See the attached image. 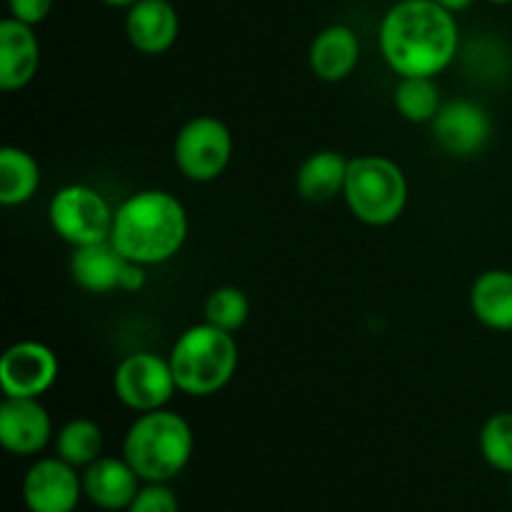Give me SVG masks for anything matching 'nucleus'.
I'll return each mask as SVG.
<instances>
[{
  "label": "nucleus",
  "instance_id": "obj_23",
  "mask_svg": "<svg viewBox=\"0 0 512 512\" xmlns=\"http://www.w3.org/2000/svg\"><path fill=\"white\" fill-rule=\"evenodd\" d=\"M250 318V300L248 295L240 288L233 285H223V288H215L213 293L205 300V323L215 325L220 330H235L243 328Z\"/></svg>",
  "mask_w": 512,
  "mask_h": 512
},
{
  "label": "nucleus",
  "instance_id": "obj_25",
  "mask_svg": "<svg viewBox=\"0 0 512 512\" xmlns=\"http://www.w3.org/2000/svg\"><path fill=\"white\" fill-rule=\"evenodd\" d=\"M128 512H180L178 498L165 483H148L138 490Z\"/></svg>",
  "mask_w": 512,
  "mask_h": 512
},
{
  "label": "nucleus",
  "instance_id": "obj_4",
  "mask_svg": "<svg viewBox=\"0 0 512 512\" xmlns=\"http://www.w3.org/2000/svg\"><path fill=\"white\" fill-rule=\"evenodd\" d=\"M168 360L178 390L205 398L223 390L233 380L238 368V343L228 330L200 323L175 340Z\"/></svg>",
  "mask_w": 512,
  "mask_h": 512
},
{
  "label": "nucleus",
  "instance_id": "obj_26",
  "mask_svg": "<svg viewBox=\"0 0 512 512\" xmlns=\"http://www.w3.org/2000/svg\"><path fill=\"white\" fill-rule=\"evenodd\" d=\"M10 18L20 20L25 25H38L43 23L45 18L53 10V0H8Z\"/></svg>",
  "mask_w": 512,
  "mask_h": 512
},
{
  "label": "nucleus",
  "instance_id": "obj_13",
  "mask_svg": "<svg viewBox=\"0 0 512 512\" xmlns=\"http://www.w3.org/2000/svg\"><path fill=\"white\" fill-rule=\"evenodd\" d=\"M125 33L138 53H168L180 33L178 10L170 0H138L125 15Z\"/></svg>",
  "mask_w": 512,
  "mask_h": 512
},
{
  "label": "nucleus",
  "instance_id": "obj_10",
  "mask_svg": "<svg viewBox=\"0 0 512 512\" xmlns=\"http://www.w3.org/2000/svg\"><path fill=\"white\" fill-rule=\"evenodd\" d=\"M433 135L440 148L458 158H470L488 145L493 123L483 105L473 100H450L435 115Z\"/></svg>",
  "mask_w": 512,
  "mask_h": 512
},
{
  "label": "nucleus",
  "instance_id": "obj_8",
  "mask_svg": "<svg viewBox=\"0 0 512 512\" xmlns=\"http://www.w3.org/2000/svg\"><path fill=\"white\" fill-rule=\"evenodd\" d=\"M115 398L135 413L163 410L178 390L170 360L155 353H133L115 368Z\"/></svg>",
  "mask_w": 512,
  "mask_h": 512
},
{
  "label": "nucleus",
  "instance_id": "obj_2",
  "mask_svg": "<svg viewBox=\"0 0 512 512\" xmlns=\"http://www.w3.org/2000/svg\"><path fill=\"white\" fill-rule=\"evenodd\" d=\"M185 238H188L185 205L165 190H140L115 210L110 243L123 258L145 268L178 255Z\"/></svg>",
  "mask_w": 512,
  "mask_h": 512
},
{
  "label": "nucleus",
  "instance_id": "obj_22",
  "mask_svg": "<svg viewBox=\"0 0 512 512\" xmlns=\"http://www.w3.org/2000/svg\"><path fill=\"white\" fill-rule=\"evenodd\" d=\"M393 100L398 113L410 123H433L443 108L435 78H400Z\"/></svg>",
  "mask_w": 512,
  "mask_h": 512
},
{
  "label": "nucleus",
  "instance_id": "obj_30",
  "mask_svg": "<svg viewBox=\"0 0 512 512\" xmlns=\"http://www.w3.org/2000/svg\"><path fill=\"white\" fill-rule=\"evenodd\" d=\"M488 3H493V5H508V3H512V0H488Z\"/></svg>",
  "mask_w": 512,
  "mask_h": 512
},
{
  "label": "nucleus",
  "instance_id": "obj_21",
  "mask_svg": "<svg viewBox=\"0 0 512 512\" xmlns=\"http://www.w3.org/2000/svg\"><path fill=\"white\" fill-rule=\"evenodd\" d=\"M58 458L70 463L73 468H88L90 463L100 458L103 450V430L98 423L88 418H75L60 428L55 440Z\"/></svg>",
  "mask_w": 512,
  "mask_h": 512
},
{
  "label": "nucleus",
  "instance_id": "obj_3",
  "mask_svg": "<svg viewBox=\"0 0 512 512\" xmlns=\"http://www.w3.org/2000/svg\"><path fill=\"white\" fill-rule=\"evenodd\" d=\"M193 455V430L173 410L140 413L123 443V458L145 483H168L180 475Z\"/></svg>",
  "mask_w": 512,
  "mask_h": 512
},
{
  "label": "nucleus",
  "instance_id": "obj_28",
  "mask_svg": "<svg viewBox=\"0 0 512 512\" xmlns=\"http://www.w3.org/2000/svg\"><path fill=\"white\" fill-rule=\"evenodd\" d=\"M435 3H440L445 10H450V13L455 15V13H463V10H468L475 0H435Z\"/></svg>",
  "mask_w": 512,
  "mask_h": 512
},
{
  "label": "nucleus",
  "instance_id": "obj_12",
  "mask_svg": "<svg viewBox=\"0 0 512 512\" xmlns=\"http://www.w3.org/2000/svg\"><path fill=\"white\" fill-rule=\"evenodd\" d=\"M53 435L48 410L38 398H5L0 405V443L13 455H35Z\"/></svg>",
  "mask_w": 512,
  "mask_h": 512
},
{
  "label": "nucleus",
  "instance_id": "obj_5",
  "mask_svg": "<svg viewBox=\"0 0 512 512\" xmlns=\"http://www.w3.org/2000/svg\"><path fill=\"white\" fill-rule=\"evenodd\" d=\"M343 198L360 223L385 228L405 213L408 180L395 160L360 155L350 160Z\"/></svg>",
  "mask_w": 512,
  "mask_h": 512
},
{
  "label": "nucleus",
  "instance_id": "obj_9",
  "mask_svg": "<svg viewBox=\"0 0 512 512\" xmlns=\"http://www.w3.org/2000/svg\"><path fill=\"white\" fill-rule=\"evenodd\" d=\"M58 380V358L38 340H20L0 358V388L5 398H40Z\"/></svg>",
  "mask_w": 512,
  "mask_h": 512
},
{
  "label": "nucleus",
  "instance_id": "obj_15",
  "mask_svg": "<svg viewBox=\"0 0 512 512\" xmlns=\"http://www.w3.org/2000/svg\"><path fill=\"white\" fill-rule=\"evenodd\" d=\"M140 490V475L125 458H98L83 473V493L103 510H128Z\"/></svg>",
  "mask_w": 512,
  "mask_h": 512
},
{
  "label": "nucleus",
  "instance_id": "obj_29",
  "mask_svg": "<svg viewBox=\"0 0 512 512\" xmlns=\"http://www.w3.org/2000/svg\"><path fill=\"white\" fill-rule=\"evenodd\" d=\"M100 3L110 5V8H130V5H135L138 0H100Z\"/></svg>",
  "mask_w": 512,
  "mask_h": 512
},
{
  "label": "nucleus",
  "instance_id": "obj_6",
  "mask_svg": "<svg viewBox=\"0 0 512 512\" xmlns=\"http://www.w3.org/2000/svg\"><path fill=\"white\" fill-rule=\"evenodd\" d=\"M48 218L58 238L73 248H83L110 240L115 210H110L108 200L98 190L88 185H65L50 200Z\"/></svg>",
  "mask_w": 512,
  "mask_h": 512
},
{
  "label": "nucleus",
  "instance_id": "obj_20",
  "mask_svg": "<svg viewBox=\"0 0 512 512\" xmlns=\"http://www.w3.org/2000/svg\"><path fill=\"white\" fill-rule=\"evenodd\" d=\"M40 165L23 148L5 145L0 150V203L5 208L23 205L38 193Z\"/></svg>",
  "mask_w": 512,
  "mask_h": 512
},
{
  "label": "nucleus",
  "instance_id": "obj_11",
  "mask_svg": "<svg viewBox=\"0 0 512 512\" xmlns=\"http://www.w3.org/2000/svg\"><path fill=\"white\" fill-rule=\"evenodd\" d=\"M83 490V478L63 458H43L23 480V498L30 512H73Z\"/></svg>",
  "mask_w": 512,
  "mask_h": 512
},
{
  "label": "nucleus",
  "instance_id": "obj_18",
  "mask_svg": "<svg viewBox=\"0 0 512 512\" xmlns=\"http://www.w3.org/2000/svg\"><path fill=\"white\" fill-rule=\"evenodd\" d=\"M350 160L338 150H318L300 163L295 188L308 203H330L343 195Z\"/></svg>",
  "mask_w": 512,
  "mask_h": 512
},
{
  "label": "nucleus",
  "instance_id": "obj_7",
  "mask_svg": "<svg viewBox=\"0 0 512 512\" xmlns=\"http://www.w3.org/2000/svg\"><path fill=\"white\" fill-rule=\"evenodd\" d=\"M173 158L185 178L193 183H210L225 173L233 158V135L228 125L213 115H198L180 128Z\"/></svg>",
  "mask_w": 512,
  "mask_h": 512
},
{
  "label": "nucleus",
  "instance_id": "obj_19",
  "mask_svg": "<svg viewBox=\"0 0 512 512\" xmlns=\"http://www.w3.org/2000/svg\"><path fill=\"white\" fill-rule=\"evenodd\" d=\"M470 310L490 330H512V270L493 268L475 278L470 288Z\"/></svg>",
  "mask_w": 512,
  "mask_h": 512
},
{
  "label": "nucleus",
  "instance_id": "obj_24",
  "mask_svg": "<svg viewBox=\"0 0 512 512\" xmlns=\"http://www.w3.org/2000/svg\"><path fill=\"white\" fill-rule=\"evenodd\" d=\"M480 453L500 473L512 475V413H495L480 430Z\"/></svg>",
  "mask_w": 512,
  "mask_h": 512
},
{
  "label": "nucleus",
  "instance_id": "obj_1",
  "mask_svg": "<svg viewBox=\"0 0 512 512\" xmlns=\"http://www.w3.org/2000/svg\"><path fill=\"white\" fill-rule=\"evenodd\" d=\"M378 43L400 78H435L458 55V20L435 0H398L380 20Z\"/></svg>",
  "mask_w": 512,
  "mask_h": 512
},
{
  "label": "nucleus",
  "instance_id": "obj_27",
  "mask_svg": "<svg viewBox=\"0 0 512 512\" xmlns=\"http://www.w3.org/2000/svg\"><path fill=\"white\" fill-rule=\"evenodd\" d=\"M145 288V265L133 263V260H125L123 275H120V290L125 293H138Z\"/></svg>",
  "mask_w": 512,
  "mask_h": 512
},
{
  "label": "nucleus",
  "instance_id": "obj_16",
  "mask_svg": "<svg viewBox=\"0 0 512 512\" xmlns=\"http://www.w3.org/2000/svg\"><path fill=\"white\" fill-rule=\"evenodd\" d=\"M310 70L325 83H340L360 63V38L350 25L335 23L320 30L310 43Z\"/></svg>",
  "mask_w": 512,
  "mask_h": 512
},
{
  "label": "nucleus",
  "instance_id": "obj_14",
  "mask_svg": "<svg viewBox=\"0 0 512 512\" xmlns=\"http://www.w3.org/2000/svg\"><path fill=\"white\" fill-rule=\"evenodd\" d=\"M40 68V43L33 25L15 18L0 23V88L20 90L35 78Z\"/></svg>",
  "mask_w": 512,
  "mask_h": 512
},
{
  "label": "nucleus",
  "instance_id": "obj_31",
  "mask_svg": "<svg viewBox=\"0 0 512 512\" xmlns=\"http://www.w3.org/2000/svg\"><path fill=\"white\" fill-rule=\"evenodd\" d=\"M510 493H512V485H510Z\"/></svg>",
  "mask_w": 512,
  "mask_h": 512
},
{
  "label": "nucleus",
  "instance_id": "obj_17",
  "mask_svg": "<svg viewBox=\"0 0 512 512\" xmlns=\"http://www.w3.org/2000/svg\"><path fill=\"white\" fill-rule=\"evenodd\" d=\"M125 260L128 258H123L110 240L83 245V248L73 250L70 275H73L75 285L83 288L85 293H113V290L120 288V275H123Z\"/></svg>",
  "mask_w": 512,
  "mask_h": 512
}]
</instances>
